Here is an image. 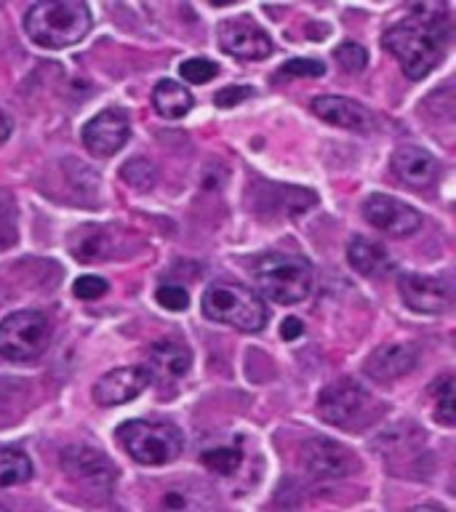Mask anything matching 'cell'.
<instances>
[{
	"label": "cell",
	"instance_id": "obj_1",
	"mask_svg": "<svg viewBox=\"0 0 456 512\" xmlns=\"http://www.w3.org/2000/svg\"><path fill=\"white\" fill-rule=\"evenodd\" d=\"M382 43L398 59L400 70L411 80L427 78L446 56L443 22H438L435 16H422V11L411 19L390 24L384 30Z\"/></svg>",
	"mask_w": 456,
	"mask_h": 512
},
{
	"label": "cell",
	"instance_id": "obj_2",
	"mask_svg": "<svg viewBox=\"0 0 456 512\" xmlns=\"http://www.w3.org/2000/svg\"><path fill=\"white\" fill-rule=\"evenodd\" d=\"M24 30L40 48H67L91 30V11L80 0H40L27 11Z\"/></svg>",
	"mask_w": 456,
	"mask_h": 512
},
{
	"label": "cell",
	"instance_id": "obj_3",
	"mask_svg": "<svg viewBox=\"0 0 456 512\" xmlns=\"http://www.w3.org/2000/svg\"><path fill=\"white\" fill-rule=\"evenodd\" d=\"M203 312L208 320L256 334L267 326V307L259 296L238 283H214L203 294Z\"/></svg>",
	"mask_w": 456,
	"mask_h": 512
},
{
	"label": "cell",
	"instance_id": "obj_4",
	"mask_svg": "<svg viewBox=\"0 0 456 512\" xmlns=\"http://www.w3.org/2000/svg\"><path fill=\"white\" fill-rule=\"evenodd\" d=\"M256 286L278 304L307 299L312 288V264L296 254H267L256 264Z\"/></svg>",
	"mask_w": 456,
	"mask_h": 512
},
{
	"label": "cell",
	"instance_id": "obj_5",
	"mask_svg": "<svg viewBox=\"0 0 456 512\" xmlns=\"http://www.w3.org/2000/svg\"><path fill=\"white\" fill-rule=\"evenodd\" d=\"M118 440L139 464L174 462L182 451V435L171 424L131 419L118 427Z\"/></svg>",
	"mask_w": 456,
	"mask_h": 512
},
{
	"label": "cell",
	"instance_id": "obj_6",
	"mask_svg": "<svg viewBox=\"0 0 456 512\" xmlns=\"http://www.w3.org/2000/svg\"><path fill=\"white\" fill-rule=\"evenodd\" d=\"M51 323L43 312L22 310L0 320V355L8 360H32L48 347Z\"/></svg>",
	"mask_w": 456,
	"mask_h": 512
},
{
	"label": "cell",
	"instance_id": "obj_7",
	"mask_svg": "<svg viewBox=\"0 0 456 512\" xmlns=\"http://www.w3.org/2000/svg\"><path fill=\"white\" fill-rule=\"evenodd\" d=\"M371 406H374L371 395L350 379L328 384L318 398L320 419L334 427H342V430H358L371 416Z\"/></svg>",
	"mask_w": 456,
	"mask_h": 512
},
{
	"label": "cell",
	"instance_id": "obj_8",
	"mask_svg": "<svg viewBox=\"0 0 456 512\" xmlns=\"http://www.w3.org/2000/svg\"><path fill=\"white\" fill-rule=\"evenodd\" d=\"M400 296L403 302L414 312L422 315H438L451 307L454 299V286L451 280L440 278V275H419V272H406L398 280Z\"/></svg>",
	"mask_w": 456,
	"mask_h": 512
},
{
	"label": "cell",
	"instance_id": "obj_9",
	"mask_svg": "<svg viewBox=\"0 0 456 512\" xmlns=\"http://www.w3.org/2000/svg\"><path fill=\"white\" fill-rule=\"evenodd\" d=\"M363 216L371 227L390 235H414L422 227V214L414 206H408L403 200L390 198V195H371L363 200Z\"/></svg>",
	"mask_w": 456,
	"mask_h": 512
},
{
	"label": "cell",
	"instance_id": "obj_10",
	"mask_svg": "<svg viewBox=\"0 0 456 512\" xmlns=\"http://www.w3.org/2000/svg\"><path fill=\"white\" fill-rule=\"evenodd\" d=\"M304 470L315 478H344L358 470V459L350 448L328 438H310L302 448Z\"/></svg>",
	"mask_w": 456,
	"mask_h": 512
},
{
	"label": "cell",
	"instance_id": "obj_11",
	"mask_svg": "<svg viewBox=\"0 0 456 512\" xmlns=\"http://www.w3.org/2000/svg\"><path fill=\"white\" fill-rule=\"evenodd\" d=\"M62 467L67 470L70 478L83 483L86 488L94 491H110L112 480H115V467L110 459L99 451L96 446H70L64 448Z\"/></svg>",
	"mask_w": 456,
	"mask_h": 512
},
{
	"label": "cell",
	"instance_id": "obj_12",
	"mask_svg": "<svg viewBox=\"0 0 456 512\" xmlns=\"http://www.w3.org/2000/svg\"><path fill=\"white\" fill-rule=\"evenodd\" d=\"M219 46L238 59H267L272 54L270 35L254 19H227L219 27Z\"/></svg>",
	"mask_w": 456,
	"mask_h": 512
},
{
	"label": "cell",
	"instance_id": "obj_13",
	"mask_svg": "<svg viewBox=\"0 0 456 512\" xmlns=\"http://www.w3.org/2000/svg\"><path fill=\"white\" fill-rule=\"evenodd\" d=\"M128 134H131V126H128L126 112L104 110L94 120H88V126L83 128V142L99 158H110L128 142Z\"/></svg>",
	"mask_w": 456,
	"mask_h": 512
},
{
	"label": "cell",
	"instance_id": "obj_14",
	"mask_svg": "<svg viewBox=\"0 0 456 512\" xmlns=\"http://www.w3.org/2000/svg\"><path fill=\"white\" fill-rule=\"evenodd\" d=\"M147 384H150V376L142 366L115 368L94 384V400L104 408L120 406V403H128L136 395H142Z\"/></svg>",
	"mask_w": 456,
	"mask_h": 512
},
{
	"label": "cell",
	"instance_id": "obj_15",
	"mask_svg": "<svg viewBox=\"0 0 456 512\" xmlns=\"http://www.w3.org/2000/svg\"><path fill=\"white\" fill-rule=\"evenodd\" d=\"M312 112L320 120H326L331 126L344 128V131H355V134H366L374 128V118L363 104L352 102L347 96H315L310 102Z\"/></svg>",
	"mask_w": 456,
	"mask_h": 512
},
{
	"label": "cell",
	"instance_id": "obj_16",
	"mask_svg": "<svg viewBox=\"0 0 456 512\" xmlns=\"http://www.w3.org/2000/svg\"><path fill=\"white\" fill-rule=\"evenodd\" d=\"M419 360V350L411 342H384L379 344L366 360V374L376 382H392L408 374Z\"/></svg>",
	"mask_w": 456,
	"mask_h": 512
},
{
	"label": "cell",
	"instance_id": "obj_17",
	"mask_svg": "<svg viewBox=\"0 0 456 512\" xmlns=\"http://www.w3.org/2000/svg\"><path fill=\"white\" fill-rule=\"evenodd\" d=\"M158 512H216V499L203 483L195 480H176L163 486L158 494Z\"/></svg>",
	"mask_w": 456,
	"mask_h": 512
},
{
	"label": "cell",
	"instance_id": "obj_18",
	"mask_svg": "<svg viewBox=\"0 0 456 512\" xmlns=\"http://www.w3.org/2000/svg\"><path fill=\"white\" fill-rule=\"evenodd\" d=\"M190 363L192 355L182 342L160 339L147 352V368L144 371H147L150 379L155 376V379H163V382H174V379H182L190 371Z\"/></svg>",
	"mask_w": 456,
	"mask_h": 512
},
{
	"label": "cell",
	"instance_id": "obj_19",
	"mask_svg": "<svg viewBox=\"0 0 456 512\" xmlns=\"http://www.w3.org/2000/svg\"><path fill=\"white\" fill-rule=\"evenodd\" d=\"M392 171L411 187H427L435 182L438 163L422 147H398L392 152Z\"/></svg>",
	"mask_w": 456,
	"mask_h": 512
},
{
	"label": "cell",
	"instance_id": "obj_20",
	"mask_svg": "<svg viewBox=\"0 0 456 512\" xmlns=\"http://www.w3.org/2000/svg\"><path fill=\"white\" fill-rule=\"evenodd\" d=\"M347 259L360 275H368V278H374V275H382V272L390 270V256L384 251L382 243H376V240L368 238H352L350 246H347Z\"/></svg>",
	"mask_w": 456,
	"mask_h": 512
},
{
	"label": "cell",
	"instance_id": "obj_21",
	"mask_svg": "<svg viewBox=\"0 0 456 512\" xmlns=\"http://www.w3.org/2000/svg\"><path fill=\"white\" fill-rule=\"evenodd\" d=\"M152 107L160 118L179 120L192 110V94L176 80H160L152 91Z\"/></svg>",
	"mask_w": 456,
	"mask_h": 512
},
{
	"label": "cell",
	"instance_id": "obj_22",
	"mask_svg": "<svg viewBox=\"0 0 456 512\" xmlns=\"http://www.w3.org/2000/svg\"><path fill=\"white\" fill-rule=\"evenodd\" d=\"M32 478L30 456L16 448H0V488L22 486Z\"/></svg>",
	"mask_w": 456,
	"mask_h": 512
},
{
	"label": "cell",
	"instance_id": "obj_23",
	"mask_svg": "<svg viewBox=\"0 0 456 512\" xmlns=\"http://www.w3.org/2000/svg\"><path fill=\"white\" fill-rule=\"evenodd\" d=\"M120 176H123V182H126L128 187L147 192L155 187V182H158V168H155V163L147 158H131L120 166Z\"/></svg>",
	"mask_w": 456,
	"mask_h": 512
},
{
	"label": "cell",
	"instance_id": "obj_24",
	"mask_svg": "<svg viewBox=\"0 0 456 512\" xmlns=\"http://www.w3.org/2000/svg\"><path fill=\"white\" fill-rule=\"evenodd\" d=\"M435 398V419L443 424H454L456 419V398H454V376L443 374L430 387Z\"/></svg>",
	"mask_w": 456,
	"mask_h": 512
},
{
	"label": "cell",
	"instance_id": "obj_25",
	"mask_svg": "<svg viewBox=\"0 0 456 512\" xmlns=\"http://www.w3.org/2000/svg\"><path fill=\"white\" fill-rule=\"evenodd\" d=\"M200 462H203L206 470L216 472V475H232L243 462V454L238 448H208L206 454L200 456Z\"/></svg>",
	"mask_w": 456,
	"mask_h": 512
},
{
	"label": "cell",
	"instance_id": "obj_26",
	"mask_svg": "<svg viewBox=\"0 0 456 512\" xmlns=\"http://www.w3.org/2000/svg\"><path fill=\"white\" fill-rule=\"evenodd\" d=\"M334 59L342 64L344 72H363L368 64V51L360 43H352V40H344L342 46L334 51Z\"/></svg>",
	"mask_w": 456,
	"mask_h": 512
},
{
	"label": "cell",
	"instance_id": "obj_27",
	"mask_svg": "<svg viewBox=\"0 0 456 512\" xmlns=\"http://www.w3.org/2000/svg\"><path fill=\"white\" fill-rule=\"evenodd\" d=\"M179 75L187 83H208L219 75V64H214L211 59H184L179 64Z\"/></svg>",
	"mask_w": 456,
	"mask_h": 512
},
{
	"label": "cell",
	"instance_id": "obj_28",
	"mask_svg": "<svg viewBox=\"0 0 456 512\" xmlns=\"http://www.w3.org/2000/svg\"><path fill=\"white\" fill-rule=\"evenodd\" d=\"M75 254L80 262H91V259H107V246H104L102 232H91V235H78L75 240Z\"/></svg>",
	"mask_w": 456,
	"mask_h": 512
},
{
	"label": "cell",
	"instance_id": "obj_29",
	"mask_svg": "<svg viewBox=\"0 0 456 512\" xmlns=\"http://www.w3.org/2000/svg\"><path fill=\"white\" fill-rule=\"evenodd\" d=\"M107 280L99 278V275H83V278H78L75 283H72V294L78 296V299H86V302H91V299H99V296L107 294Z\"/></svg>",
	"mask_w": 456,
	"mask_h": 512
},
{
	"label": "cell",
	"instance_id": "obj_30",
	"mask_svg": "<svg viewBox=\"0 0 456 512\" xmlns=\"http://www.w3.org/2000/svg\"><path fill=\"white\" fill-rule=\"evenodd\" d=\"M155 299H158L160 307H166L171 312H182L190 307V294L179 286H160Z\"/></svg>",
	"mask_w": 456,
	"mask_h": 512
},
{
	"label": "cell",
	"instance_id": "obj_31",
	"mask_svg": "<svg viewBox=\"0 0 456 512\" xmlns=\"http://www.w3.org/2000/svg\"><path fill=\"white\" fill-rule=\"evenodd\" d=\"M280 75H299V78H320L326 75V64L318 62V59H291L288 64H283Z\"/></svg>",
	"mask_w": 456,
	"mask_h": 512
},
{
	"label": "cell",
	"instance_id": "obj_32",
	"mask_svg": "<svg viewBox=\"0 0 456 512\" xmlns=\"http://www.w3.org/2000/svg\"><path fill=\"white\" fill-rule=\"evenodd\" d=\"M248 96H254V88L251 86H227L214 96V102L216 107H235V104H240Z\"/></svg>",
	"mask_w": 456,
	"mask_h": 512
},
{
	"label": "cell",
	"instance_id": "obj_33",
	"mask_svg": "<svg viewBox=\"0 0 456 512\" xmlns=\"http://www.w3.org/2000/svg\"><path fill=\"white\" fill-rule=\"evenodd\" d=\"M304 334V323L299 318H286L283 320V326H280V336L286 339V342H294L299 336Z\"/></svg>",
	"mask_w": 456,
	"mask_h": 512
},
{
	"label": "cell",
	"instance_id": "obj_34",
	"mask_svg": "<svg viewBox=\"0 0 456 512\" xmlns=\"http://www.w3.org/2000/svg\"><path fill=\"white\" fill-rule=\"evenodd\" d=\"M11 131H14V118H11V115H8V112L0 107V144L8 142Z\"/></svg>",
	"mask_w": 456,
	"mask_h": 512
},
{
	"label": "cell",
	"instance_id": "obj_35",
	"mask_svg": "<svg viewBox=\"0 0 456 512\" xmlns=\"http://www.w3.org/2000/svg\"><path fill=\"white\" fill-rule=\"evenodd\" d=\"M406 512H446L443 507H435V504H416V507H411V510Z\"/></svg>",
	"mask_w": 456,
	"mask_h": 512
},
{
	"label": "cell",
	"instance_id": "obj_36",
	"mask_svg": "<svg viewBox=\"0 0 456 512\" xmlns=\"http://www.w3.org/2000/svg\"><path fill=\"white\" fill-rule=\"evenodd\" d=\"M0 512H8V510H3V507H0Z\"/></svg>",
	"mask_w": 456,
	"mask_h": 512
}]
</instances>
